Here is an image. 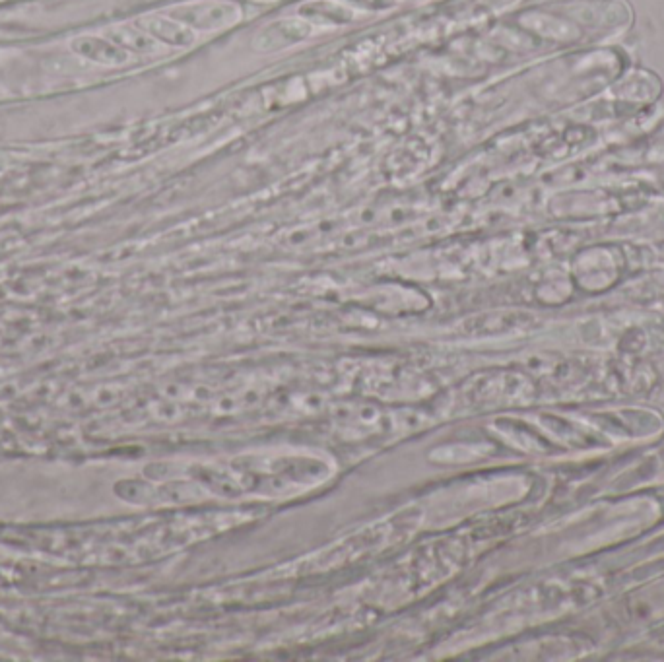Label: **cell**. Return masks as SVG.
Segmentation results:
<instances>
[{
    "label": "cell",
    "instance_id": "cell-1",
    "mask_svg": "<svg viewBox=\"0 0 664 662\" xmlns=\"http://www.w3.org/2000/svg\"><path fill=\"white\" fill-rule=\"evenodd\" d=\"M169 18L181 22L183 26L191 30H220L233 26L241 12L235 4L220 2V0H204L195 4H183L177 8H171L167 12Z\"/></svg>",
    "mask_w": 664,
    "mask_h": 662
},
{
    "label": "cell",
    "instance_id": "cell-2",
    "mask_svg": "<svg viewBox=\"0 0 664 662\" xmlns=\"http://www.w3.org/2000/svg\"><path fill=\"white\" fill-rule=\"evenodd\" d=\"M70 51L90 63L103 67H123L129 61V53L109 41L107 37L98 35H80L70 41Z\"/></svg>",
    "mask_w": 664,
    "mask_h": 662
},
{
    "label": "cell",
    "instance_id": "cell-3",
    "mask_svg": "<svg viewBox=\"0 0 664 662\" xmlns=\"http://www.w3.org/2000/svg\"><path fill=\"white\" fill-rule=\"evenodd\" d=\"M144 34L150 35L158 43H166L173 47H189L195 43V34L191 28L169 16H142L134 22Z\"/></svg>",
    "mask_w": 664,
    "mask_h": 662
},
{
    "label": "cell",
    "instance_id": "cell-4",
    "mask_svg": "<svg viewBox=\"0 0 664 662\" xmlns=\"http://www.w3.org/2000/svg\"><path fill=\"white\" fill-rule=\"evenodd\" d=\"M309 34H311V26L307 22L282 20V22L270 24L268 28H265L253 45L263 53L278 51V49H284L298 41H303L305 37H309Z\"/></svg>",
    "mask_w": 664,
    "mask_h": 662
},
{
    "label": "cell",
    "instance_id": "cell-5",
    "mask_svg": "<svg viewBox=\"0 0 664 662\" xmlns=\"http://www.w3.org/2000/svg\"><path fill=\"white\" fill-rule=\"evenodd\" d=\"M105 37L125 49L127 53H154L158 49V41L144 34L136 26H117L105 32Z\"/></svg>",
    "mask_w": 664,
    "mask_h": 662
},
{
    "label": "cell",
    "instance_id": "cell-6",
    "mask_svg": "<svg viewBox=\"0 0 664 662\" xmlns=\"http://www.w3.org/2000/svg\"><path fill=\"white\" fill-rule=\"evenodd\" d=\"M299 14L305 18H317V20H327V22H334V24H346L352 20V12L338 6V4H331V2H311L303 8H299Z\"/></svg>",
    "mask_w": 664,
    "mask_h": 662
},
{
    "label": "cell",
    "instance_id": "cell-7",
    "mask_svg": "<svg viewBox=\"0 0 664 662\" xmlns=\"http://www.w3.org/2000/svg\"><path fill=\"white\" fill-rule=\"evenodd\" d=\"M352 2L362 8H369V10H385L395 4V0H352Z\"/></svg>",
    "mask_w": 664,
    "mask_h": 662
}]
</instances>
